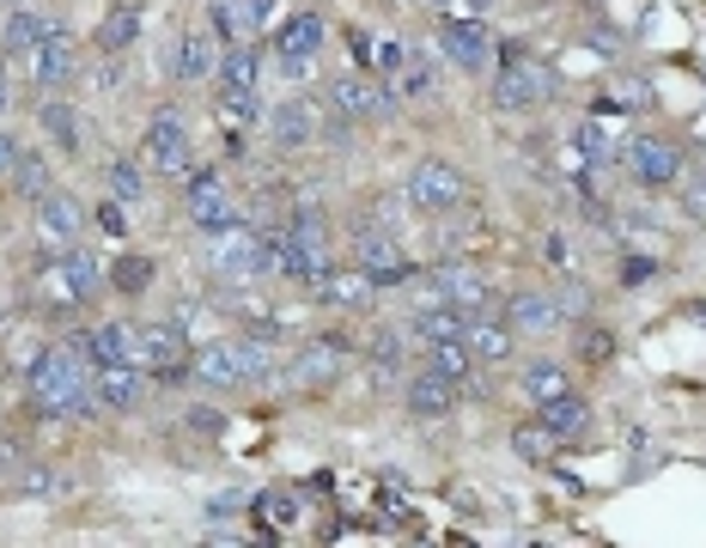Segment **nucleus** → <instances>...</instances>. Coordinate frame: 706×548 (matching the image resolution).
<instances>
[{
	"mask_svg": "<svg viewBox=\"0 0 706 548\" xmlns=\"http://www.w3.org/2000/svg\"><path fill=\"white\" fill-rule=\"evenodd\" d=\"M25 391L43 415H92V360L79 348H43L25 365Z\"/></svg>",
	"mask_w": 706,
	"mask_h": 548,
	"instance_id": "1",
	"label": "nucleus"
},
{
	"mask_svg": "<svg viewBox=\"0 0 706 548\" xmlns=\"http://www.w3.org/2000/svg\"><path fill=\"white\" fill-rule=\"evenodd\" d=\"M329 110H335L341 122H384L402 98H396L390 86H384L378 74H360V67H348V74H329Z\"/></svg>",
	"mask_w": 706,
	"mask_h": 548,
	"instance_id": "2",
	"label": "nucleus"
},
{
	"mask_svg": "<svg viewBox=\"0 0 706 548\" xmlns=\"http://www.w3.org/2000/svg\"><path fill=\"white\" fill-rule=\"evenodd\" d=\"M134 336H141V372H153L158 384H184V379H189V360H196V348H189L184 317H153V324L134 329Z\"/></svg>",
	"mask_w": 706,
	"mask_h": 548,
	"instance_id": "3",
	"label": "nucleus"
},
{
	"mask_svg": "<svg viewBox=\"0 0 706 548\" xmlns=\"http://www.w3.org/2000/svg\"><path fill=\"white\" fill-rule=\"evenodd\" d=\"M439 55H445L457 74H487L494 67V25L475 13H445L439 19Z\"/></svg>",
	"mask_w": 706,
	"mask_h": 548,
	"instance_id": "4",
	"label": "nucleus"
},
{
	"mask_svg": "<svg viewBox=\"0 0 706 548\" xmlns=\"http://www.w3.org/2000/svg\"><path fill=\"white\" fill-rule=\"evenodd\" d=\"M256 274H262V250H256V226L250 220H238V226H225V232L208 238V281L244 287Z\"/></svg>",
	"mask_w": 706,
	"mask_h": 548,
	"instance_id": "5",
	"label": "nucleus"
},
{
	"mask_svg": "<svg viewBox=\"0 0 706 548\" xmlns=\"http://www.w3.org/2000/svg\"><path fill=\"white\" fill-rule=\"evenodd\" d=\"M184 201H189V226H196L201 238H213V232H225V226L244 220V213H238V201L225 196V177L213 165L184 171Z\"/></svg>",
	"mask_w": 706,
	"mask_h": 548,
	"instance_id": "6",
	"label": "nucleus"
},
{
	"mask_svg": "<svg viewBox=\"0 0 706 548\" xmlns=\"http://www.w3.org/2000/svg\"><path fill=\"white\" fill-rule=\"evenodd\" d=\"M353 268H366L384 293V287H402L408 274H415V262H408V250H402V232H384V226L366 220L353 232Z\"/></svg>",
	"mask_w": 706,
	"mask_h": 548,
	"instance_id": "7",
	"label": "nucleus"
},
{
	"mask_svg": "<svg viewBox=\"0 0 706 548\" xmlns=\"http://www.w3.org/2000/svg\"><path fill=\"white\" fill-rule=\"evenodd\" d=\"M463 196H470V177H463V165H451V158H420V165L408 171V201H415V213H451Z\"/></svg>",
	"mask_w": 706,
	"mask_h": 548,
	"instance_id": "8",
	"label": "nucleus"
},
{
	"mask_svg": "<svg viewBox=\"0 0 706 548\" xmlns=\"http://www.w3.org/2000/svg\"><path fill=\"white\" fill-rule=\"evenodd\" d=\"M268 50H275V67L287 79H299L305 67H311V55L323 50V13H311V7H299V13H287L275 25V37H268Z\"/></svg>",
	"mask_w": 706,
	"mask_h": 548,
	"instance_id": "9",
	"label": "nucleus"
},
{
	"mask_svg": "<svg viewBox=\"0 0 706 548\" xmlns=\"http://www.w3.org/2000/svg\"><path fill=\"white\" fill-rule=\"evenodd\" d=\"M549 91H554V74L549 67H537V62H499V74H494V86H487V98H494V110H537V105H549Z\"/></svg>",
	"mask_w": 706,
	"mask_h": 548,
	"instance_id": "10",
	"label": "nucleus"
},
{
	"mask_svg": "<svg viewBox=\"0 0 706 548\" xmlns=\"http://www.w3.org/2000/svg\"><path fill=\"white\" fill-rule=\"evenodd\" d=\"M141 158H146V171H158V177H184L189 171V122L177 117V110H158L141 134Z\"/></svg>",
	"mask_w": 706,
	"mask_h": 548,
	"instance_id": "11",
	"label": "nucleus"
},
{
	"mask_svg": "<svg viewBox=\"0 0 706 548\" xmlns=\"http://www.w3.org/2000/svg\"><path fill=\"white\" fill-rule=\"evenodd\" d=\"M682 146L664 141V134H633L628 141V177L640 183V189H670V183H682Z\"/></svg>",
	"mask_w": 706,
	"mask_h": 548,
	"instance_id": "12",
	"label": "nucleus"
},
{
	"mask_svg": "<svg viewBox=\"0 0 706 548\" xmlns=\"http://www.w3.org/2000/svg\"><path fill=\"white\" fill-rule=\"evenodd\" d=\"M341 365H348V341L311 336V341H305V348L287 360V372H280V379H287L293 391H323V384L341 379Z\"/></svg>",
	"mask_w": 706,
	"mask_h": 548,
	"instance_id": "13",
	"label": "nucleus"
},
{
	"mask_svg": "<svg viewBox=\"0 0 706 548\" xmlns=\"http://www.w3.org/2000/svg\"><path fill=\"white\" fill-rule=\"evenodd\" d=\"M268 141L280 146V153H311L317 141H323V110H317V98H280L275 117H268Z\"/></svg>",
	"mask_w": 706,
	"mask_h": 548,
	"instance_id": "14",
	"label": "nucleus"
},
{
	"mask_svg": "<svg viewBox=\"0 0 706 548\" xmlns=\"http://www.w3.org/2000/svg\"><path fill=\"white\" fill-rule=\"evenodd\" d=\"M146 403V372L141 365H98L92 372V408L98 415H134Z\"/></svg>",
	"mask_w": 706,
	"mask_h": 548,
	"instance_id": "15",
	"label": "nucleus"
},
{
	"mask_svg": "<svg viewBox=\"0 0 706 548\" xmlns=\"http://www.w3.org/2000/svg\"><path fill=\"white\" fill-rule=\"evenodd\" d=\"M86 220H92V213L79 208V196H67V189H49V196L37 201V238L49 250H74Z\"/></svg>",
	"mask_w": 706,
	"mask_h": 548,
	"instance_id": "16",
	"label": "nucleus"
},
{
	"mask_svg": "<svg viewBox=\"0 0 706 548\" xmlns=\"http://www.w3.org/2000/svg\"><path fill=\"white\" fill-rule=\"evenodd\" d=\"M104 262L92 256V250H62V262H55V293H62L67 305H92L98 293H104Z\"/></svg>",
	"mask_w": 706,
	"mask_h": 548,
	"instance_id": "17",
	"label": "nucleus"
},
{
	"mask_svg": "<svg viewBox=\"0 0 706 548\" xmlns=\"http://www.w3.org/2000/svg\"><path fill=\"white\" fill-rule=\"evenodd\" d=\"M463 341H470L475 365H506L511 348H518V329L506 317H487V311H470L463 317Z\"/></svg>",
	"mask_w": 706,
	"mask_h": 548,
	"instance_id": "18",
	"label": "nucleus"
},
{
	"mask_svg": "<svg viewBox=\"0 0 706 548\" xmlns=\"http://www.w3.org/2000/svg\"><path fill=\"white\" fill-rule=\"evenodd\" d=\"M402 408H408L415 420H445V415H457V384L420 365L415 379L402 384Z\"/></svg>",
	"mask_w": 706,
	"mask_h": 548,
	"instance_id": "19",
	"label": "nucleus"
},
{
	"mask_svg": "<svg viewBox=\"0 0 706 548\" xmlns=\"http://www.w3.org/2000/svg\"><path fill=\"white\" fill-rule=\"evenodd\" d=\"M299 518H305L299 487H262V494L250 500V524H256V536H287Z\"/></svg>",
	"mask_w": 706,
	"mask_h": 548,
	"instance_id": "20",
	"label": "nucleus"
},
{
	"mask_svg": "<svg viewBox=\"0 0 706 548\" xmlns=\"http://www.w3.org/2000/svg\"><path fill=\"white\" fill-rule=\"evenodd\" d=\"M86 353H92V372L98 365H141V336L117 317H104L98 329H86Z\"/></svg>",
	"mask_w": 706,
	"mask_h": 548,
	"instance_id": "21",
	"label": "nucleus"
},
{
	"mask_svg": "<svg viewBox=\"0 0 706 548\" xmlns=\"http://www.w3.org/2000/svg\"><path fill=\"white\" fill-rule=\"evenodd\" d=\"M506 324L518 329V336H549V329H561V299L554 293H511L506 305Z\"/></svg>",
	"mask_w": 706,
	"mask_h": 548,
	"instance_id": "22",
	"label": "nucleus"
},
{
	"mask_svg": "<svg viewBox=\"0 0 706 548\" xmlns=\"http://www.w3.org/2000/svg\"><path fill=\"white\" fill-rule=\"evenodd\" d=\"M537 420L561 445H573V439H585V432H591V403H585V396H573V391H561V396H549V403H537Z\"/></svg>",
	"mask_w": 706,
	"mask_h": 548,
	"instance_id": "23",
	"label": "nucleus"
},
{
	"mask_svg": "<svg viewBox=\"0 0 706 548\" xmlns=\"http://www.w3.org/2000/svg\"><path fill=\"white\" fill-rule=\"evenodd\" d=\"M317 299H323V305H341V311H372V299H378V281H372L366 268H329V281L317 287Z\"/></svg>",
	"mask_w": 706,
	"mask_h": 548,
	"instance_id": "24",
	"label": "nucleus"
},
{
	"mask_svg": "<svg viewBox=\"0 0 706 548\" xmlns=\"http://www.w3.org/2000/svg\"><path fill=\"white\" fill-rule=\"evenodd\" d=\"M74 37H67V31H49V37L37 43V50H31V79H37V86H67V79H74Z\"/></svg>",
	"mask_w": 706,
	"mask_h": 548,
	"instance_id": "25",
	"label": "nucleus"
},
{
	"mask_svg": "<svg viewBox=\"0 0 706 548\" xmlns=\"http://www.w3.org/2000/svg\"><path fill=\"white\" fill-rule=\"evenodd\" d=\"M439 281H445V299L457 305V311H487V305H494V281H487L475 262H451V268H439Z\"/></svg>",
	"mask_w": 706,
	"mask_h": 548,
	"instance_id": "26",
	"label": "nucleus"
},
{
	"mask_svg": "<svg viewBox=\"0 0 706 548\" xmlns=\"http://www.w3.org/2000/svg\"><path fill=\"white\" fill-rule=\"evenodd\" d=\"M268 19V0H213V13L208 25L220 31L225 43H250L256 37V25Z\"/></svg>",
	"mask_w": 706,
	"mask_h": 548,
	"instance_id": "27",
	"label": "nucleus"
},
{
	"mask_svg": "<svg viewBox=\"0 0 706 548\" xmlns=\"http://www.w3.org/2000/svg\"><path fill=\"white\" fill-rule=\"evenodd\" d=\"M213 86H238V91H256L262 86V50H256V37H250V43H225L220 67H213Z\"/></svg>",
	"mask_w": 706,
	"mask_h": 548,
	"instance_id": "28",
	"label": "nucleus"
},
{
	"mask_svg": "<svg viewBox=\"0 0 706 548\" xmlns=\"http://www.w3.org/2000/svg\"><path fill=\"white\" fill-rule=\"evenodd\" d=\"M213 67H220V55H213L208 31H184V37H177V55H170V79L196 86V79H208Z\"/></svg>",
	"mask_w": 706,
	"mask_h": 548,
	"instance_id": "29",
	"label": "nucleus"
},
{
	"mask_svg": "<svg viewBox=\"0 0 706 548\" xmlns=\"http://www.w3.org/2000/svg\"><path fill=\"white\" fill-rule=\"evenodd\" d=\"M55 31V19H43V13H31V7H7V25H0V43L13 55H31L43 37Z\"/></svg>",
	"mask_w": 706,
	"mask_h": 548,
	"instance_id": "30",
	"label": "nucleus"
},
{
	"mask_svg": "<svg viewBox=\"0 0 706 548\" xmlns=\"http://www.w3.org/2000/svg\"><path fill=\"white\" fill-rule=\"evenodd\" d=\"M7 189H13L19 201H31V208H37V201L55 189L49 158H43V153H19V165H13V177H7Z\"/></svg>",
	"mask_w": 706,
	"mask_h": 548,
	"instance_id": "31",
	"label": "nucleus"
},
{
	"mask_svg": "<svg viewBox=\"0 0 706 548\" xmlns=\"http://www.w3.org/2000/svg\"><path fill=\"white\" fill-rule=\"evenodd\" d=\"M427 372H439V379L463 384V379H470V372H475V353H470V341H463V336L427 341Z\"/></svg>",
	"mask_w": 706,
	"mask_h": 548,
	"instance_id": "32",
	"label": "nucleus"
},
{
	"mask_svg": "<svg viewBox=\"0 0 706 548\" xmlns=\"http://www.w3.org/2000/svg\"><path fill=\"white\" fill-rule=\"evenodd\" d=\"M134 37H141V7H134V0H117V7L104 13V25H98V50L122 55Z\"/></svg>",
	"mask_w": 706,
	"mask_h": 548,
	"instance_id": "33",
	"label": "nucleus"
},
{
	"mask_svg": "<svg viewBox=\"0 0 706 548\" xmlns=\"http://www.w3.org/2000/svg\"><path fill=\"white\" fill-rule=\"evenodd\" d=\"M432 86H439V55H427V50L408 43V62H402V74L390 79V91L396 98H427Z\"/></svg>",
	"mask_w": 706,
	"mask_h": 548,
	"instance_id": "34",
	"label": "nucleus"
},
{
	"mask_svg": "<svg viewBox=\"0 0 706 548\" xmlns=\"http://www.w3.org/2000/svg\"><path fill=\"white\" fill-rule=\"evenodd\" d=\"M213 110H220V122L232 134H244V129L262 122V98L256 91H238V86H213Z\"/></svg>",
	"mask_w": 706,
	"mask_h": 548,
	"instance_id": "35",
	"label": "nucleus"
},
{
	"mask_svg": "<svg viewBox=\"0 0 706 548\" xmlns=\"http://www.w3.org/2000/svg\"><path fill=\"white\" fill-rule=\"evenodd\" d=\"M37 129L49 134L62 153H79V110L67 105V98H43V110H37Z\"/></svg>",
	"mask_w": 706,
	"mask_h": 548,
	"instance_id": "36",
	"label": "nucleus"
},
{
	"mask_svg": "<svg viewBox=\"0 0 706 548\" xmlns=\"http://www.w3.org/2000/svg\"><path fill=\"white\" fill-rule=\"evenodd\" d=\"M518 391L530 396V403H549V396L573 391V384H566V365H554V360H523V372H518Z\"/></svg>",
	"mask_w": 706,
	"mask_h": 548,
	"instance_id": "37",
	"label": "nucleus"
},
{
	"mask_svg": "<svg viewBox=\"0 0 706 548\" xmlns=\"http://www.w3.org/2000/svg\"><path fill=\"white\" fill-rule=\"evenodd\" d=\"M104 183H110V196L117 201H146V158H110L104 165Z\"/></svg>",
	"mask_w": 706,
	"mask_h": 548,
	"instance_id": "38",
	"label": "nucleus"
},
{
	"mask_svg": "<svg viewBox=\"0 0 706 548\" xmlns=\"http://www.w3.org/2000/svg\"><path fill=\"white\" fill-rule=\"evenodd\" d=\"M511 451H518L523 463H554V457H561V439H554L542 420H523V427H511Z\"/></svg>",
	"mask_w": 706,
	"mask_h": 548,
	"instance_id": "39",
	"label": "nucleus"
},
{
	"mask_svg": "<svg viewBox=\"0 0 706 548\" xmlns=\"http://www.w3.org/2000/svg\"><path fill=\"white\" fill-rule=\"evenodd\" d=\"M153 268H158L153 256L129 250V256H117V262H110V287H117V293H129V299H141V293L153 287Z\"/></svg>",
	"mask_w": 706,
	"mask_h": 548,
	"instance_id": "40",
	"label": "nucleus"
},
{
	"mask_svg": "<svg viewBox=\"0 0 706 548\" xmlns=\"http://www.w3.org/2000/svg\"><path fill=\"white\" fill-rule=\"evenodd\" d=\"M408 213H415L408 189H390V196H378V201H372V213H366V220H372V226H384V232H402V226H408Z\"/></svg>",
	"mask_w": 706,
	"mask_h": 548,
	"instance_id": "41",
	"label": "nucleus"
},
{
	"mask_svg": "<svg viewBox=\"0 0 706 548\" xmlns=\"http://www.w3.org/2000/svg\"><path fill=\"white\" fill-rule=\"evenodd\" d=\"M372 372H378L384 384H390L396 372H402V329H384V336L372 341Z\"/></svg>",
	"mask_w": 706,
	"mask_h": 548,
	"instance_id": "42",
	"label": "nucleus"
},
{
	"mask_svg": "<svg viewBox=\"0 0 706 548\" xmlns=\"http://www.w3.org/2000/svg\"><path fill=\"white\" fill-rule=\"evenodd\" d=\"M92 226H98V232L110 238V244H122V238H129V201L104 196V201H98V208H92Z\"/></svg>",
	"mask_w": 706,
	"mask_h": 548,
	"instance_id": "43",
	"label": "nucleus"
},
{
	"mask_svg": "<svg viewBox=\"0 0 706 548\" xmlns=\"http://www.w3.org/2000/svg\"><path fill=\"white\" fill-rule=\"evenodd\" d=\"M287 232L299 238V244H329V220H323V208H299V213H287Z\"/></svg>",
	"mask_w": 706,
	"mask_h": 548,
	"instance_id": "44",
	"label": "nucleus"
},
{
	"mask_svg": "<svg viewBox=\"0 0 706 548\" xmlns=\"http://www.w3.org/2000/svg\"><path fill=\"white\" fill-rule=\"evenodd\" d=\"M682 208H688V220H701V226H706V171L682 177Z\"/></svg>",
	"mask_w": 706,
	"mask_h": 548,
	"instance_id": "45",
	"label": "nucleus"
},
{
	"mask_svg": "<svg viewBox=\"0 0 706 548\" xmlns=\"http://www.w3.org/2000/svg\"><path fill=\"white\" fill-rule=\"evenodd\" d=\"M652 274H658L652 256H628L621 262V287H640V281H652Z\"/></svg>",
	"mask_w": 706,
	"mask_h": 548,
	"instance_id": "46",
	"label": "nucleus"
},
{
	"mask_svg": "<svg viewBox=\"0 0 706 548\" xmlns=\"http://www.w3.org/2000/svg\"><path fill=\"white\" fill-rule=\"evenodd\" d=\"M578 348H585V360H609V353H615V341L603 336V329H585V336H578Z\"/></svg>",
	"mask_w": 706,
	"mask_h": 548,
	"instance_id": "47",
	"label": "nucleus"
},
{
	"mask_svg": "<svg viewBox=\"0 0 706 548\" xmlns=\"http://www.w3.org/2000/svg\"><path fill=\"white\" fill-rule=\"evenodd\" d=\"M189 427H196V432H220L225 415H220V408H208V403H196V408H189Z\"/></svg>",
	"mask_w": 706,
	"mask_h": 548,
	"instance_id": "48",
	"label": "nucleus"
},
{
	"mask_svg": "<svg viewBox=\"0 0 706 548\" xmlns=\"http://www.w3.org/2000/svg\"><path fill=\"white\" fill-rule=\"evenodd\" d=\"M19 153H25V146H19V141H13V134L0 129V183L13 177V165H19Z\"/></svg>",
	"mask_w": 706,
	"mask_h": 548,
	"instance_id": "49",
	"label": "nucleus"
},
{
	"mask_svg": "<svg viewBox=\"0 0 706 548\" xmlns=\"http://www.w3.org/2000/svg\"><path fill=\"white\" fill-rule=\"evenodd\" d=\"M238 506H244V494H220V500H213V506H208V524H225V518H232Z\"/></svg>",
	"mask_w": 706,
	"mask_h": 548,
	"instance_id": "50",
	"label": "nucleus"
},
{
	"mask_svg": "<svg viewBox=\"0 0 706 548\" xmlns=\"http://www.w3.org/2000/svg\"><path fill=\"white\" fill-rule=\"evenodd\" d=\"M13 105V74H7V62H0V110Z\"/></svg>",
	"mask_w": 706,
	"mask_h": 548,
	"instance_id": "51",
	"label": "nucleus"
},
{
	"mask_svg": "<svg viewBox=\"0 0 706 548\" xmlns=\"http://www.w3.org/2000/svg\"><path fill=\"white\" fill-rule=\"evenodd\" d=\"M451 7H463V13H475V19H482L487 7H494V0H451ZM451 7H445V13H451Z\"/></svg>",
	"mask_w": 706,
	"mask_h": 548,
	"instance_id": "52",
	"label": "nucleus"
},
{
	"mask_svg": "<svg viewBox=\"0 0 706 548\" xmlns=\"http://www.w3.org/2000/svg\"><path fill=\"white\" fill-rule=\"evenodd\" d=\"M0 7H25V0H0Z\"/></svg>",
	"mask_w": 706,
	"mask_h": 548,
	"instance_id": "53",
	"label": "nucleus"
}]
</instances>
